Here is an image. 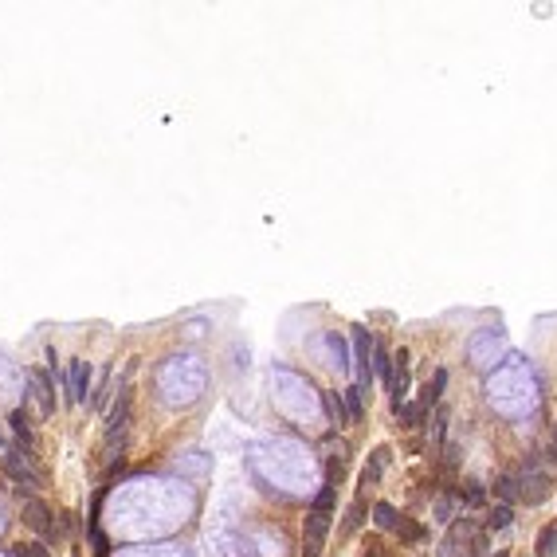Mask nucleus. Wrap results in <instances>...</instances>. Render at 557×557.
Returning <instances> with one entry per match:
<instances>
[{"instance_id": "f257e3e1", "label": "nucleus", "mask_w": 557, "mask_h": 557, "mask_svg": "<svg viewBox=\"0 0 557 557\" xmlns=\"http://www.w3.org/2000/svg\"><path fill=\"white\" fill-rule=\"evenodd\" d=\"M24 526L39 534V542H51V538L59 534V526H55V518H51L48 502H44V498H36V495L24 498Z\"/></svg>"}, {"instance_id": "f03ea898", "label": "nucleus", "mask_w": 557, "mask_h": 557, "mask_svg": "<svg viewBox=\"0 0 557 557\" xmlns=\"http://www.w3.org/2000/svg\"><path fill=\"white\" fill-rule=\"evenodd\" d=\"M498 350H502V330H483V334H475L471 338V365L475 369H491L498 357Z\"/></svg>"}, {"instance_id": "7ed1b4c3", "label": "nucleus", "mask_w": 557, "mask_h": 557, "mask_svg": "<svg viewBox=\"0 0 557 557\" xmlns=\"http://www.w3.org/2000/svg\"><path fill=\"white\" fill-rule=\"evenodd\" d=\"M518 498L526 502V507H538V502H545L549 498V475L538 471V467H526V471L518 475Z\"/></svg>"}, {"instance_id": "20e7f679", "label": "nucleus", "mask_w": 557, "mask_h": 557, "mask_svg": "<svg viewBox=\"0 0 557 557\" xmlns=\"http://www.w3.org/2000/svg\"><path fill=\"white\" fill-rule=\"evenodd\" d=\"M59 385H63V393H67L71 404H86V393H91V369H86V361L67 365V373H63Z\"/></svg>"}, {"instance_id": "39448f33", "label": "nucleus", "mask_w": 557, "mask_h": 557, "mask_svg": "<svg viewBox=\"0 0 557 557\" xmlns=\"http://www.w3.org/2000/svg\"><path fill=\"white\" fill-rule=\"evenodd\" d=\"M32 455H20V451H4V475L12 479L16 487H24V491H32V487H39V479H36V471H32Z\"/></svg>"}, {"instance_id": "423d86ee", "label": "nucleus", "mask_w": 557, "mask_h": 557, "mask_svg": "<svg viewBox=\"0 0 557 557\" xmlns=\"http://www.w3.org/2000/svg\"><path fill=\"white\" fill-rule=\"evenodd\" d=\"M408 350L393 353V385H388V393H393V412H400V404H404V397H408V385H412V373H408Z\"/></svg>"}, {"instance_id": "0eeeda50", "label": "nucleus", "mask_w": 557, "mask_h": 557, "mask_svg": "<svg viewBox=\"0 0 557 557\" xmlns=\"http://www.w3.org/2000/svg\"><path fill=\"white\" fill-rule=\"evenodd\" d=\"M28 385H32V397L39 400V416H51L55 412V397H51V385H48V377L39 373V369H28Z\"/></svg>"}, {"instance_id": "6e6552de", "label": "nucleus", "mask_w": 557, "mask_h": 557, "mask_svg": "<svg viewBox=\"0 0 557 557\" xmlns=\"http://www.w3.org/2000/svg\"><path fill=\"white\" fill-rule=\"evenodd\" d=\"M385 467H388V448H377L373 460H369V467L361 471V487H377L381 483V475H385Z\"/></svg>"}, {"instance_id": "1a4fd4ad", "label": "nucleus", "mask_w": 557, "mask_h": 557, "mask_svg": "<svg viewBox=\"0 0 557 557\" xmlns=\"http://www.w3.org/2000/svg\"><path fill=\"white\" fill-rule=\"evenodd\" d=\"M491 491H495V498L498 502H514L518 498V475H510V471H502V475H495V483H491Z\"/></svg>"}, {"instance_id": "9d476101", "label": "nucleus", "mask_w": 557, "mask_h": 557, "mask_svg": "<svg viewBox=\"0 0 557 557\" xmlns=\"http://www.w3.org/2000/svg\"><path fill=\"white\" fill-rule=\"evenodd\" d=\"M373 377L377 381H385V385H393V353L377 341L373 346Z\"/></svg>"}, {"instance_id": "9b49d317", "label": "nucleus", "mask_w": 557, "mask_h": 557, "mask_svg": "<svg viewBox=\"0 0 557 557\" xmlns=\"http://www.w3.org/2000/svg\"><path fill=\"white\" fill-rule=\"evenodd\" d=\"M455 498H460L463 507H483V502H487V487L479 483V479H467V483L455 491Z\"/></svg>"}, {"instance_id": "f8f14e48", "label": "nucleus", "mask_w": 557, "mask_h": 557, "mask_svg": "<svg viewBox=\"0 0 557 557\" xmlns=\"http://www.w3.org/2000/svg\"><path fill=\"white\" fill-rule=\"evenodd\" d=\"M365 514H369L365 498H353L350 510H346V522H341V534H357V530L365 526Z\"/></svg>"}, {"instance_id": "ddd939ff", "label": "nucleus", "mask_w": 557, "mask_h": 557, "mask_svg": "<svg viewBox=\"0 0 557 557\" xmlns=\"http://www.w3.org/2000/svg\"><path fill=\"white\" fill-rule=\"evenodd\" d=\"M341 400H346V412H350V424H361V416H365V393L353 385V388H346V393H341Z\"/></svg>"}, {"instance_id": "4468645a", "label": "nucleus", "mask_w": 557, "mask_h": 557, "mask_svg": "<svg viewBox=\"0 0 557 557\" xmlns=\"http://www.w3.org/2000/svg\"><path fill=\"white\" fill-rule=\"evenodd\" d=\"M373 522H377V530H397L400 514H397L393 502H377V507H373Z\"/></svg>"}, {"instance_id": "2eb2a0df", "label": "nucleus", "mask_w": 557, "mask_h": 557, "mask_svg": "<svg viewBox=\"0 0 557 557\" xmlns=\"http://www.w3.org/2000/svg\"><path fill=\"white\" fill-rule=\"evenodd\" d=\"M424 412H428V408H424V400H404L397 416H400V424H404V428H416L420 420H424Z\"/></svg>"}, {"instance_id": "dca6fc26", "label": "nucleus", "mask_w": 557, "mask_h": 557, "mask_svg": "<svg viewBox=\"0 0 557 557\" xmlns=\"http://www.w3.org/2000/svg\"><path fill=\"white\" fill-rule=\"evenodd\" d=\"M444 436H448V408H436L432 424H428V440H432V448H444Z\"/></svg>"}, {"instance_id": "f3484780", "label": "nucleus", "mask_w": 557, "mask_h": 557, "mask_svg": "<svg viewBox=\"0 0 557 557\" xmlns=\"http://www.w3.org/2000/svg\"><path fill=\"white\" fill-rule=\"evenodd\" d=\"M444 385H448V369H436V377H432V381H428V388H424V408H432V404H436L440 397H444Z\"/></svg>"}, {"instance_id": "a211bd4d", "label": "nucleus", "mask_w": 557, "mask_h": 557, "mask_svg": "<svg viewBox=\"0 0 557 557\" xmlns=\"http://www.w3.org/2000/svg\"><path fill=\"white\" fill-rule=\"evenodd\" d=\"M510 522H514V507H507V502H498L491 514H487V530H507Z\"/></svg>"}, {"instance_id": "6ab92c4d", "label": "nucleus", "mask_w": 557, "mask_h": 557, "mask_svg": "<svg viewBox=\"0 0 557 557\" xmlns=\"http://www.w3.org/2000/svg\"><path fill=\"white\" fill-rule=\"evenodd\" d=\"M534 549H538V557H557V522L538 534V545H534Z\"/></svg>"}, {"instance_id": "aec40b11", "label": "nucleus", "mask_w": 557, "mask_h": 557, "mask_svg": "<svg viewBox=\"0 0 557 557\" xmlns=\"http://www.w3.org/2000/svg\"><path fill=\"white\" fill-rule=\"evenodd\" d=\"M8 424H12V432L24 440L28 448H32V424H28V412H24V408H16L12 416H8Z\"/></svg>"}, {"instance_id": "412c9836", "label": "nucleus", "mask_w": 557, "mask_h": 557, "mask_svg": "<svg viewBox=\"0 0 557 557\" xmlns=\"http://www.w3.org/2000/svg\"><path fill=\"white\" fill-rule=\"evenodd\" d=\"M326 408H330V416H334L338 424H350V412H346V400H341V393H326Z\"/></svg>"}, {"instance_id": "4be33fe9", "label": "nucleus", "mask_w": 557, "mask_h": 557, "mask_svg": "<svg viewBox=\"0 0 557 557\" xmlns=\"http://www.w3.org/2000/svg\"><path fill=\"white\" fill-rule=\"evenodd\" d=\"M397 534L404 538V542H424V526H420V522H412V518H400Z\"/></svg>"}, {"instance_id": "5701e85b", "label": "nucleus", "mask_w": 557, "mask_h": 557, "mask_svg": "<svg viewBox=\"0 0 557 557\" xmlns=\"http://www.w3.org/2000/svg\"><path fill=\"white\" fill-rule=\"evenodd\" d=\"M12 557H51V554H48V542H28V545H16Z\"/></svg>"}, {"instance_id": "b1692460", "label": "nucleus", "mask_w": 557, "mask_h": 557, "mask_svg": "<svg viewBox=\"0 0 557 557\" xmlns=\"http://www.w3.org/2000/svg\"><path fill=\"white\" fill-rule=\"evenodd\" d=\"M444 471H455L460 467V444H444V460H440Z\"/></svg>"}, {"instance_id": "393cba45", "label": "nucleus", "mask_w": 557, "mask_h": 557, "mask_svg": "<svg viewBox=\"0 0 557 557\" xmlns=\"http://www.w3.org/2000/svg\"><path fill=\"white\" fill-rule=\"evenodd\" d=\"M451 510H455V502H451L448 495H440L436 507H432V514H436V522H451Z\"/></svg>"}, {"instance_id": "a878e982", "label": "nucleus", "mask_w": 557, "mask_h": 557, "mask_svg": "<svg viewBox=\"0 0 557 557\" xmlns=\"http://www.w3.org/2000/svg\"><path fill=\"white\" fill-rule=\"evenodd\" d=\"M314 510H334V483H326L314 498Z\"/></svg>"}, {"instance_id": "bb28decb", "label": "nucleus", "mask_w": 557, "mask_h": 557, "mask_svg": "<svg viewBox=\"0 0 557 557\" xmlns=\"http://www.w3.org/2000/svg\"><path fill=\"white\" fill-rule=\"evenodd\" d=\"M365 557H385V545L377 542V538H369L365 542Z\"/></svg>"}, {"instance_id": "cd10ccee", "label": "nucleus", "mask_w": 557, "mask_h": 557, "mask_svg": "<svg viewBox=\"0 0 557 557\" xmlns=\"http://www.w3.org/2000/svg\"><path fill=\"white\" fill-rule=\"evenodd\" d=\"M549 460L557 463V424H554V432H549Z\"/></svg>"}, {"instance_id": "c85d7f7f", "label": "nucleus", "mask_w": 557, "mask_h": 557, "mask_svg": "<svg viewBox=\"0 0 557 557\" xmlns=\"http://www.w3.org/2000/svg\"><path fill=\"white\" fill-rule=\"evenodd\" d=\"M491 557H510V554H507V549H495V554H491Z\"/></svg>"}, {"instance_id": "c756f323", "label": "nucleus", "mask_w": 557, "mask_h": 557, "mask_svg": "<svg viewBox=\"0 0 557 557\" xmlns=\"http://www.w3.org/2000/svg\"><path fill=\"white\" fill-rule=\"evenodd\" d=\"M0 448H4V432H0Z\"/></svg>"}, {"instance_id": "7c9ffc66", "label": "nucleus", "mask_w": 557, "mask_h": 557, "mask_svg": "<svg viewBox=\"0 0 557 557\" xmlns=\"http://www.w3.org/2000/svg\"><path fill=\"white\" fill-rule=\"evenodd\" d=\"M75 557H79V554H75Z\"/></svg>"}]
</instances>
